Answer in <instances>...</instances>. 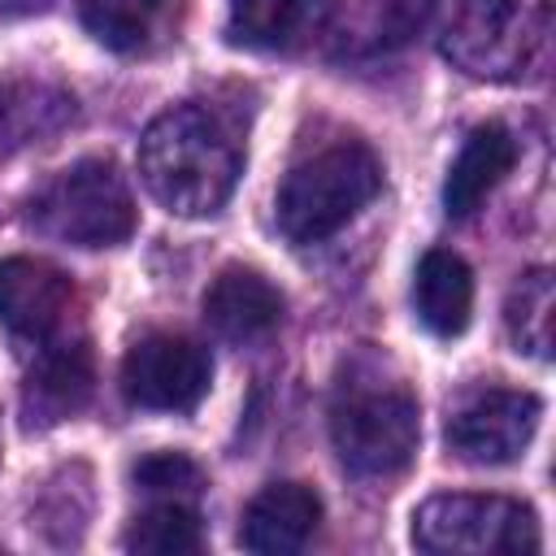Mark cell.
Segmentation results:
<instances>
[{"mask_svg":"<svg viewBox=\"0 0 556 556\" xmlns=\"http://www.w3.org/2000/svg\"><path fill=\"white\" fill-rule=\"evenodd\" d=\"M239 169V139L204 104H174L156 113L139 139V178L148 195L174 217L217 213L230 200Z\"/></svg>","mask_w":556,"mask_h":556,"instance_id":"obj_1","label":"cell"},{"mask_svg":"<svg viewBox=\"0 0 556 556\" xmlns=\"http://www.w3.org/2000/svg\"><path fill=\"white\" fill-rule=\"evenodd\" d=\"M421 408L404 378L382 374V361L361 352L343 365L330 395V443L352 478L387 482L417 456Z\"/></svg>","mask_w":556,"mask_h":556,"instance_id":"obj_2","label":"cell"},{"mask_svg":"<svg viewBox=\"0 0 556 556\" xmlns=\"http://www.w3.org/2000/svg\"><path fill=\"white\" fill-rule=\"evenodd\" d=\"M382 187V165L365 143H334L300 161L274 200L278 230L291 243H321L339 235Z\"/></svg>","mask_w":556,"mask_h":556,"instance_id":"obj_3","label":"cell"},{"mask_svg":"<svg viewBox=\"0 0 556 556\" xmlns=\"http://www.w3.org/2000/svg\"><path fill=\"white\" fill-rule=\"evenodd\" d=\"M552 0H452L443 56L469 78L517 83L547 52Z\"/></svg>","mask_w":556,"mask_h":556,"instance_id":"obj_4","label":"cell"},{"mask_svg":"<svg viewBox=\"0 0 556 556\" xmlns=\"http://www.w3.org/2000/svg\"><path fill=\"white\" fill-rule=\"evenodd\" d=\"M26 222L70 248H117L135 235L139 208L109 156H83L30 195Z\"/></svg>","mask_w":556,"mask_h":556,"instance_id":"obj_5","label":"cell"},{"mask_svg":"<svg viewBox=\"0 0 556 556\" xmlns=\"http://www.w3.org/2000/svg\"><path fill=\"white\" fill-rule=\"evenodd\" d=\"M413 543L430 556L539 552L534 508L508 495H430L413 513Z\"/></svg>","mask_w":556,"mask_h":556,"instance_id":"obj_6","label":"cell"},{"mask_svg":"<svg viewBox=\"0 0 556 556\" xmlns=\"http://www.w3.org/2000/svg\"><path fill=\"white\" fill-rule=\"evenodd\" d=\"M539 417H543V400L534 391L478 387L460 395V404L447 413L443 439L456 460L495 469V465H513L530 447Z\"/></svg>","mask_w":556,"mask_h":556,"instance_id":"obj_7","label":"cell"},{"mask_svg":"<svg viewBox=\"0 0 556 556\" xmlns=\"http://www.w3.org/2000/svg\"><path fill=\"white\" fill-rule=\"evenodd\" d=\"M213 382V356L187 334H143L122 361V391L135 408L191 413Z\"/></svg>","mask_w":556,"mask_h":556,"instance_id":"obj_8","label":"cell"},{"mask_svg":"<svg viewBox=\"0 0 556 556\" xmlns=\"http://www.w3.org/2000/svg\"><path fill=\"white\" fill-rule=\"evenodd\" d=\"M74 308V282L65 269L39 256H4L0 261V321L26 339L48 343L65 334Z\"/></svg>","mask_w":556,"mask_h":556,"instance_id":"obj_9","label":"cell"},{"mask_svg":"<svg viewBox=\"0 0 556 556\" xmlns=\"http://www.w3.org/2000/svg\"><path fill=\"white\" fill-rule=\"evenodd\" d=\"M91 387H96V365L83 334H56L39 343V361L30 365L22 387L26 430H43L74 417L91 400Z\"/></svg>","mask_w":556,"mask_h":556,"instance_id":"obj_10","label":"cell"},{"mask_svg":"<svg viewBox=\"0 0 556 556\" xmlns=\"http://www.w3.org/2000/svg\"><path fill=\"white\" fill-rule=\"evenodd\" d=\"M321 526V500L304 482H269L252 495L239 526V547L256 556H291Z\"/></svg>","mask_w":556,"mask_h":556,"instance_id":"obj_11","label":"cell"},{"mask_svg":"<svg viewBox=\"0 0 556 556\" xmlns=\"http://www.w3.org/2000/svg\"><path fill=\"white\" fill-rule=\"evenodd\" d=\"M200 308H204V321L213 334H222L230 343H252L282 321V291L261 269L226 265L208 282Z\"/></svg>","mask_w":556,"mask_h":556,"instance_id":"obj_12","label":"cell"},{"mask_svg":"<svg viewBox=\"0 0 556 556\" xmlns=\"http://www.w3.org/2000/svg\"><path fill=\"white\" fill-rule=\"evenodd\" d=\"M517 165V139L500 122H482L469 130L465 148L456 152L447 178H443V208L452 222H465L482 208V200L513 174Z\"/></svg>","mask_w":556,"mask_h":556,"instance_id":"obj_13","label":"cell"},{"mask_svg":"<svg viewBox=\"0 0 556 556\" xmlns=\"http://www.w3.org/2000/svg\"><path fill=\"white\" fill-rule=\"evenodd\" d=\"M434 0H348L334 17V52L352 61H374L400 52L430 22Z\"/></svg>","mask_w":556,"mask_h":556,"instance_id":"obj_14","label":"cell"},{"mask_svg":"<svg viewBox=\"0 0 556 556\" xmlns=\"http://www.w3.org/2000/svg\"><path fill=\"white\" fill-rule=\"evenodd\" d=\"M326 17L330 0H230L226 35L256 52H287L313 39Z\"/></svg>","mask_w":556,"mask_h":556,"instance_id":"obj_15","label":"cell"},{"mask_svg":"<svg viewBox=\"0 0 556 556\" xmlns=\"http://www.w3.org/2000/svg\"><path fill=\"white\" fill-rule=\"evenodd\" d=\"M413 313L439 339H452V334H460L469 326V313H473V274H469V265L456 252L430 248L417 261V274H413Z\"/></svg>","mask_w":556,"mask_h":556,"instance_id":"obj_16","label":"cell"},{"mask_svg":"<svg viewBox=\"0 0 556 556\" xmlns=\"http://www.w3.org/2000/svg\"><path fill=\"white\" fill-rule=\"evenodd\" d=\"M178 0H83L78 17L109 52H148L174 26Z\"/></svg>","mask_w":556,"mask_h":556,"instance_id":"obj_17","label":"cell"},{"mask_svg":"<svg viewBox=\"0 0 556 556\" xmlns=\"http://www.w3.org/2000/svg\"><path fill=\"white\" fill-rule=\"evenodd\" d=\"M74 117V100L48 83L0 78V156H13Z\"/></svg>","mask_w":556,"mask_h":556,"instance_id":"obj_18","label":"cell"},{"mask_svg":"<svg viewBox=\"0 0 556 556\" xmlns=\"http://www.w3.org/2000/svg\"><path fill=\"white\" fill-rule=\"evenodd\" d=\"M126 547L130 552H148V556H191L204 547V526L200 513L187 500H161L148 513H139L126 530Z\"/></svg>","mask_w":556,"mask_h":556,"instance_id":"obj_19","label":"cell"},{"mask_svg":"<svg viewBox=\"0 0 556 556\" xmlns=\"http://www.w3.org/2000/svg\"><path fill=\"white\" fill-rule=\"evenodd\" d=\"M504 321L517 352H530L539 361L552 356V274L547 269H530L517 278L504 304Z\"/></svg>","mask_w":556,"mask_h":556,"instance_id":"obj_20","label":"cell"},{"mask_svg":"<svg viewBox=\"0 0 556 556\" xmlns=\"http://www.w3.org/2000/svg\"><path fill=\"white\" fill-rule=\"evenodd\" d=\"M135 486L156 500H191L204 491V469L187 452H152L130 469Z\"/></svg>","mask_w":556,"mask_h":556,"instance_id":"obj_21","label":"cell"},{"mask_svg":"<svg viewBox=\"0 0 556 556\" xmlns=\"http://www.w3.org/2000/svg\"><path fill=\"white\" fill-rule=\"evenodd\" d=\"M43 4L48 0H0V17H22V13H35Z\"/></svg>","mask_w":556,"mask_h":556,"instance_id":"obj_22","label":"cell"}]
</instances>
